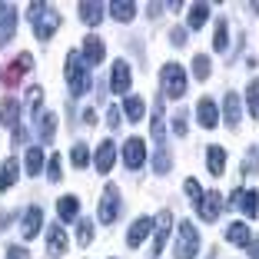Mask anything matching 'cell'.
Here are the masks:
<instances>
[{
  "instance_id": "37",
  "label": "cell",
  "mask_w": 259,
  "mask_h": 259,
  "mask_svg": "<svg viewBox=\"0 0 259 259\" xmlns=\"http://www.w3.org/2000/svg\"><path fill=\"white\" fill-rule=\"evenodd\" d=\"M47 176H50V183H60L63 173H60V156H50V163H47Z\"/></svg>"
},
{
  "instance_id": "6",
  "label": "cell",
  "mask_w": 259,
  "mask_h": 259,
  "mask_svg": "<svg viewBox=\"0 0 259 259\" xmlns=\"http://www.w3.org/2000/svg\"><path fill=\"white\" fill-rule=\"evenodd\" d=\"M143 160H146V146H143V140H140V137L126 140V146H123V163H126L130 169H140V166H143Z\"/></svg>"
},
{
  "instance_id": "38",
  "label": "cell",
  "mask_w": 259,
  "mask_h": 259,
  "mask_svg": "<svg viewBox=\"0 0 259 259\" xmlns=\"http://www.w3.org/2000/svg\"><path fill=\"white\" fill-rule=\"evenodd\" d=\"M256 169H259V153L249 150V153H246V163H243V176H252Z\"/></svg>"
},
{
  "instance_id": "43",
  "label": "cell",
  "mask_w": 259,
  "mask_h": 259,
  "mask_svg": "<svg viewBox=\"0 0 259 259\" xmlns=\"http://www.w3.org/2000/svg\"><path fill=\"white\" fill-rule=\"evenodd\" d=\"M107 123H110V126L116 130V126H120V123H123V113H120V110H116V107H110V110H107Z\"/></svg>"
},
{
  "instance_id": "39",
  "label": "cell",
  "mask_w": 259,
  "mask_h": 259,
  "mask_svg": "<svg viewBox=\"0 0 259 259\" xmlns=\"http://www.w3.org/2000/svg\"><path fill=\"white\" fill-rule=\"evenodd\" d=\"M30 110H33V116H40L44 113V110H40V100H44V90H40V87H30Z\"/></svg>"
},
{
  "instance_id": "25",
  "label": "cell",
  "mask_w": 259,
  "mask_h": 259,
  "mask_svg": "<svg viewBox=\"0 0 259 259\" xmlns=\"http://www.w3.org/2000/svg\"><path fill=\"white\" fill-rule=\"evenodd\" d=\"M110 14H113L116 20L130 23V20H133V14H137V7H133L130 0H113V4H110Z\"/></svg>"
},
{
  "instance_id": "35",
  "label": "cell",
  "mask_w": 259,
  "mask_h": 259,
  "mask_svg": "<svg viewBox=\"0 0 259 259\" xmlns=\"http://www.w3.org/2000/svg\"><path fill=\"white\" fill-rule=\"evenodd\" d=\"M153 169H156V173H169V150H166V146H156V160H153Z\"/></svg>"
},
{
  "instance_id": "2",
  "label": "cell",
  "mask_w": 259,
  "mask_h": 259,
  "mask_svg": "<svg viewBox=\"0 0 259 259\" xmlns=\"http://www.w3.org/2000/svg\"><path fill=\"white\" fill-rule=\"evenodd\" d=\"M67 83H70L73 97H83L90 90V67H87L83 54H76V50L67 57Z\"/></svg>"
},
{
  "instance_id": "3",
  "label": "cell",
  "mask_w": 259,
  "mask_h": 259,
  "mask_svg": "<svg viewBox=\"0 0 259 259\" xmlns=\"http://www.w3.org/2000/svg\"><path fill=\"white\" fill-rule=\"evenodd\" d=\"M199 252V233L190 220L180 223V233H176V246H173V256L176 259H196Z\"/></svg>"
},
{
  "instance_id": "23",
  "label": "cell",
  "mask_w": 259,
  "mask_h": 259,
  "mask_svg": "<svg viewBox=\"0 0 259 259\" xmlns=\"http://www.w3.org/2000/svg\"><path fill=\"white\" fill-rule=\"evenodd\" d=\"M17 169H20V163L10 156V160H4V166H0V190H10V186L17 183Z\"/></svg>"
},
{
  "instance_id": "47",
  "label": "cell",
  "mask_w": 259,
  "mask_h": 259,
  "mask_svg": "<svg viewBox=\"0 0 259 259\" xmlns=\"http://www.w3.org/2000/svg\"><path fill=\"white\" fill-rule=\"evenodd\" d=\"M146 10H150V17H160V10H163V4H150V7H146Z\"/></svg>"
},
{
  "instance_id": "48",
  "label": "cell",
  "mask_w": 259,
  "mask_h": 259,
  "mask_svg": "<svg viewBox=\"0 0 259 259\" xmlns=\"http://www.w3.org/2000/svg\"><path fill=\"white\" fill-rule=\"evenodd\" d=\"M83 123H97V113H93V110H83Z\"/></svg>"
},
{
  "instance_id": "18",
  "label": "cell",
  "mask_w": 259,
  "mask_h": 259,
  "mask_svg": "<svg viewBox=\"0 0 259 259\" xmlns=\"http://www.w3.org/2000/svg\"><path fill=\"white\" fill-rule=\"evenodd\" d=\"M76 10H80V20H83L87 27L100 23V17H103V7H100V4H93V0H80V4H76Z\"/></svg>"
},
{
  "instance_id": "32",
  "label": "cell",
  "mask_w": 259,
  "mask_h": 259,
  "mask_svg": "<svg viewBox=\"0 0 259 259\" xmlns=\"http://www.w3.org/2000/svg\"><path fill=\"white\" fill-rule=\"evenodd\" d=\"M206 17H209V7H206V4H193V10H190V27H193V30H196V27H203Z\"/></svg>"
},
{
  "instance_id": "24",
  "label": "cell",
  "mask_w": 259,
  "mask_h": 259,
  "mask_svg": "<svg viewBox=\"0 0 259 259\" xmlns=\"http://www.w3.org/2000/svg\"><path fill=\"white\" fill-rule=\"evenodd\" d=\"M17 113H20V103H17L14 97H7L4 103H0V123H4V126H14Z\"/></svg>"
},
{
  "instance_id": "36",
  "label": "cell",
  "mask_w": 259,
  "mask_h": 259,
  "mask_svg": "<svg viewBox=\"0 0 259 259\" xmlns=\"http://www.w3.org/2000/svg\"><path fill=\"white\" fill-rule=\"evenodd\" d=\"M70 160H73V166L83 169L87 163H90V153H87V146H83V143H76L73 150H70Z\"/></svg>"
},
{
  "instance_id": "12",
  "label": "cell",
  "mask_w": 259,
  "mask_h": 259,
  "mask_svg": "<svg viewBox=\"0 0 259 259\" xmlns=\"http://www.w3.org/2000/svg\"><path fill=\"white\" fill-rule=\"evenodd\" d=\"M150 229H153V220H150V216H140V220L130 226V233H126V246H130V249H137V246L150 236Z\"/></svg>"
},
{
  "instance_id": "22",
  "label": "cell",
  "mask_w": 259,
  "mask_h": 259,
  "mask_svg": "<svg viewBox=\"0 0 259 259\" xmlns=\"http://www.w3.org/2000/svg\"><path fill=\"white\" fill-rule=\"evenodd\" d=\"M123 113H126V120H130V123H137V120H143L146 103H143L140 97H126V100H123Z\"/></svg>"
},
{
  "instance_id": "10",
  "label": "cell",
  "mask_w": 259,
  "mask_h": 259,
  "mask_svg": "<svg viewBox=\"0 0 259 259\" xmlns=\"http://www.w3.org/2000/svg\"><path fill=\"white\" fill-rule=\"evenodd\" d=\"M130 80H133V73H130V63H126V60H116V63H113V76H110L113 93H123V97H126Z\"/></svg>"
},
{
  "instance_id": "28",
  "label": "cell",
  "mask_w": 259,
  "mask_h": 259,
  "mask_svg": "<svg viewBox=\"0 0 259 259\" xmlns=\"http://www.w3.org/2000/svg\"><path fill=\"white\" fill-rule=\"evenodd\" d=\"M37 130H40V137H44V140H54V133H57V116L54 113H40L37 116Z\"/></svg>"
},
{
  "instance_id": "14",
  "label": "cell",
  "mask_w": 259,
  "mask_h": 259,
  "mask_svg": "<svg viewBox=\"0 0 259 259\" xmlns=\"http://www.w3.org/2000/svg\"><path fill=\"white\" fill-rule=\"evenodd\" d=\"M196 116H199V126H203V130H213L216 123H220V113H216V103H213L209 97H203V100L196 103Z\"/></svg>"
},
{
  "instance_id": "30",
  "label": "cell",
  "mask_w": 259,
  "mask_h": 259,
  "mask_svg": "<svg viewBox=\"0 0 259 259\" xmlns=\"http://www.w3.org/2000/svg\"><path fill=\"white\" fill-rule=\"evenodd\" d=\"M246 103H249L252 120H259V80H249V87H246Z\"/></svg>"
},
{
  "instance_id": "44",
  "label": "cell",
  "mask_w": 259,
  "mask_h": 259,
  "mask_svg": "<svg viewBox=\"0 0 259 259\" xmlns=\"http://www.w3.org/2000/svg\"><path fill=\"white\" fill-rule=\"evenodd\" d=\"M7 259H30V256H27V249H23V246H10V249H7Z\"/></svg>"
},
{
  "instance_id": "7",
  "label": "cell",
  "mask_w": 259,
  "mask_h": 259,
  "mask_svg": "<svg viewBox=\"0 0 259 259\" xmlns=\"http://www.w3.org/2000/svg\"><path fill=\"white\" fill-rule=\"evenodd\" d=\"M196 213L203 216L206 223H213L216 216L223 213V196H220V193H203V199L196 203Z\"/></svg>"
},
{
  "instance_id": "21",
  "label": "cell",
  "mask_w": 259,
  "mask_h": 259,
  "mask_svg": "<svg viewBox=\"0 0 259 259\" xmlns=\"http://www.w3.org/2000/svg\"><path fill=\"white\" fill-rule=\"evenodd\" d=\"M30 67H33V57L30 54H17L14 63H10V83H17L23 73H30Z\"/></svg>"
},
{
  "instance_id": "16",
  "label": "cell",
  "mask_w": 259,
  "mask_h": 259,
  "mask_svg": "<svg viewBox=\"0 0 259 259\" xmlns=\"http://www.w3.org/2000/svg\"><path fill=\"white\" fill-rule=\"evenodd\" d=\"M113 160H116V146L110 143V140H103V143L97 146V169L100 173H110V169H113Z\"/></svg>"
},
{
  "instance_id": "46",
  "label": "cell",
  "mask_w": 259,
  "mask_h": 259,
  "mask_svg": "<svg viewBox=\"0 0 259 259\" xmlns=\"http://www.w3.org/2000/svg\"><path fill=\"white\" fill-rule=\"evenodd\" d=\"M246 252H249V259H259V239H249V246H246Z\"/></svg>"
},
{
  "instance_id": "20",
  "label": "cell",
  "mask_w": 259,
  "mask_h": 259,
  "mask_svg": "<svg viewBox=\"0 0 259 259\" xmlns=\"http://www.w3.org/2000/svg\"><path fill=\"white\" fill-rule=\"evenodd\" d=\"M206 160H209V173L213 176H223V166H226V150L220 143H213L206 150Z\"/></svg>"
},
{
  "instance_id": "5",
  "label": "cell",
  "mask_w": 259,
  "mask_h": 259,
  "mask_svg": "<svg viewBox=\"0 0 259 259\" xmlns=\"http://www.w3.org/2000/svg\"><path fill=\"white\" fill-rule=\"evenodd\" d=\"M116 216H120V193L116 186H107L100 196V226H113Z\"/></svg>"
},
{
  "instance_id": "8",
  "label": "cell",
  "mask_w": 259,
  "mask_h": 259,
  "mask_svg": "<svg viewBox=\"0 0 259 259\" xmlns=\"http://www.w3.org/2000/svg\"><path fill=\"white\" fill-rule=\"evenodd\" d=\"M14 27H17V10L10 4H0V47H7L14 40Z\"/></svg>"
},
{
  "instance_id": "33",
  "label": "cell",
  "mask_w": 259,
  "mask_h": 259,
  "mask_svg": "<svg viewBox=\"0 0 259 259\" xmlns=\"http://www.w3.org/2000/svg\"><path fill=\"white\" fill-rule=\"evenodd\" d=\"M90 239H93V223L90 220H80V223H76V243L90 246Z\"/></svg>"
},
{
  "instance_id": "41",
  "label": "cell",
  "mask_w": 259,
  "mask_h": 259,
  "mask_svg": "<svg viewBox=\"0 0 259 259\" xmlns=\"http://www.w3.org/2000/svg\"><path fill=\"white\" fill-rule=\"evenodd\" d=\"M186 40H190V33H186L183 27H173V30H169V44H176V47H183Z\"/></svg>"
},
{
  "instance_id": "31",
  "label": "cell",
  "mask_w": 259,
  "mask_h": 259,
  "mask_svg": "<svg viewBox=\"0 0 259 259\" xmlns=\"http://www.w3.org/2000/svg\"><path fill=\"white\" fill-rule=\"evenodd\" d=\"M209 70H213V63H209V57H206V54H199L196 60H193V76H196V80H206Z\"/></svg>"
},
{
  "instance_id": "29",
  "label": "cell",
  "mask_w": 259,
  "mask_h": 259,
  "mask_svg": "<svg viewBox=\"0 0 259 259\" xmlns=\"http://www.w3.org/2000/svg\"><path fill=\"white\" fill-rule=\"evenodd\" d=\"M40 169H44V150H40V146H30V150H27V173L37 176Z\"/></svg>"
},
{
  "instance_id": "4",
  "label": "cell",
  "mask_w": 259,
  "mask_h": 259,
  "mask_svg": "<svg viewBox=\"0 0 259 259\" xmlns=\"http://www.w3.org/2000/svg\"><path fill=\"white\" fill-rule=\"evenodd\" d=\"M160 80H163V97L183 100V93H186V73H183V67H180V63H163Z\"/></svg>"
},
{
  "instance_id": "40",
  "label": "cell",
  "mask_w": 259,
  "mask_h": 259,
  "mask_svg": "<svg viewBox=\"0 0 259 259\" xmlns=\"http://www.w3.org/2000/svg\"><path fill=\"white\" fill-rule=\"evenodd\" d=\"M183 190H186V196H190L193 203H199V199H203V190H199V183H196V180H186V183H183Z\"/></svg>"
},
{
  "instance_id": "17",
  "label": "cell",
  "mask_w": 259,
  "mask_h": 259,
  "mask_svg": "<svg viewBox=\"0 0 259 259\" xmlns=\"http://www.w3.org/2000/svg\"><path fill=\"white\" fill-rule=\"evenodd\" d=\"M40 226H44V213H40V206H30L27 216H23V236L33 239L40 233Z\"/></svg>"
},
{
  "instance_id": "27",
  "label": "cell",
  "mask_w": 259,
  "mask_h": 259,
  "mask_svg": "<svg viewBox=\"0 0 259 259\" xmlns=\"http://www.w3.org/2000/svg\"><path fill=\"white\" fill-rule=\"evenodd\" d=\"M223 110H226V123H229V126H236V123H239V110H243V107H239V97H236V93H226Z\"/></svg>"
},
{
  "instance_id": "1",
  "label": "cell",
  "mask_w": 259,
  "mask_h": 259,
  "mask_svg": "<svg viewBox=\"0 0 259 259\" xmlns=\"http://www.w3.org/2000/svg\"><path fill=\"white\" fill-rule=\"evenodd\" d=\"M33 20V33H37V40H50L57 30H60V14H57L54 7H44V4H30V14H27Z\"/></svg>"
},
{
  "instance_id": "19",
  "label": "cell",
  "mask_w": 259,
  "mask_h": 259,
  "mask_svg": "<svg viewBox=\"0 0 259 259\" xmlns=\"http://www.w3.org/2000/svg\"><path fill=\"white\" fill-rule=\"evenodd\" d=\"M57 213H60L63 223L76 220V216H80V199H76V196H60V199H57Z\"/></svg>"
},
{
  "instance_id": "26",
  "label": "cell",
  "mask_w": 259,
  "mask_h": 259,
  "mask_svg": "<svg viewBox=\"0 0 259 259\" xmlns=\"http://www.w3.org/2000/svg\"><path fill=\"white\" fill-rule=\"evenodd\" d=\"M226 239L236 246H249V226L246 223H233V226L226 229Z\"/></svg>"
},
{
  "instance_id": "11",
  "label": "cell",
  "mask_w": 259,
  "mask_h": 259,
  "mask_svg": "<svg viewBox=\"0 0 259 259\" xmlns=\"http://www.w3.org/2000/svg\"><path fill=\"white\" fill-rule=\"evenodd\" d=\"M169 229H173V216L163 209L160 216H156V236H153V256L166 246V239H169Z\"/></svg>"
},
{
  "instance_id": "42",
  "label": "cell",
  "mask_w": 259,
  "mask_h": 259,
  "mask_svg": "<svg viewBox=\"0 0 259 259\" xmlns=\"http://www.w3.org/2000/svg\"><path fill=\"white\" fill-rule=\"evenodd\" d=\"M173 133H176V137H183V133H186V113H183V110L173 116Z\"/></svg>"
},
{
  "instance_id": "15",
  "label": "cell",
  "mask_w": 259,
  "mask_h": 259,
  "mask_svg": "<svg viewBox=\"0 0 259 259\" xmlns=\"http://www.w3.org/2000/svg\"><path fill=\"white\" fill-rule=\"evenodd\" d=\"M47 252L50 256H63L67 252V233H63V226H47Z\"/></svg>"
},
{
  "instance_id": "34",
  "label": "cell",
  "mask_w": 259,
  "mask_h": 259,
  "mask_svg": "<svg viewBox=\"0 0 259 259\" xmlns=\"http://www.w3.org/2000/svg\"><path fill=\"white\" fill-rule=\"evenodd\" d=\"M213 47H216V50H226V47H229V30H226V20H220V23H216Z\"/></svg>"
},
{
  "instance_id": "9",
  "label": "cell",
  "mask_w": 259,
  "mask_h": 259,
  "mask_svg": "<svg viewBox=\"0 0 259 259\" xmlns=\"http://www.w3.org/2000/svg\"><path fill=\"white\" fill-rule=\"evenodd\" d=\"M233 203L243 206V213L249 216V220L259 216V193L256 190H233Z\"/></svg>"
},
{
  "instance_id": "45",
  "label": "cell",
  "mask_w": 259,
  "mask_h": 259,
  "mask_svg": "<svg viewBox=\"0 0 259 259\" xmlns=\"http://www.w3.org/2000/svg\"><path fill=\"white\" fill-rule=\"evenodd\" d=\"M14 143H17V146L27 143V130H23V126H14Z\"/></svg>"
},
{
  "instance_id": "13",
  "label": "cell",
  "mask_w": 259,
  "mask_h": 259,
  "mask_svg": "<svg viewBox=\"0 0 259 259\" xmlns=\"http://www.w3.org/2000/svg\"><path fill=\"white\" fill-rule=\"evenodd\" d=\"M107 57V47H103V40L100 37H87L83 40V60L87 67H100V60Z\"/></svg>"
}]
</instances>
